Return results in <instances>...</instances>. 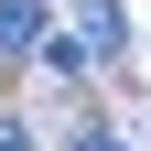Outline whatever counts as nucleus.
<instances>
[{"instance_id":"1","label":"nucleus","mask_w":151,"mask_h":151,"mask_svg":"<svg viewBox=\"0 0 151 151\" xmlns=\"http://www.w3.org/2000/svg\"><path fill=\"white\" fill-rule=\"evenodd\" d=\"M43 43V0H0V65Z\"/></svg>"},{"instance_id":"2","label":"nucleus","mask_w":151,"mask_h":151,"mask_svg":"<svg viewBox=\"0 0 151 151\" xmlns=\"http://www.w3.org/2000/svg\"><path fill=\"white\" fill-rule=\"evenodd\" d=\"M65 151H119V140H108V129H76V140H65Z\"/></svg>"}]
</instances>
